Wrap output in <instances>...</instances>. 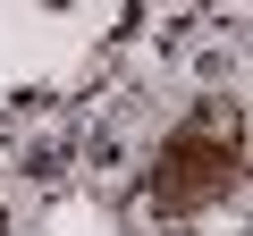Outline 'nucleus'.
Returning <instances> with one entry per match:
<instances>
[{"label": "nucleus", "mask_w": 253, "mask_h": 236, "mask_svg": "<svg viewBox=\"0 0 253 236\" xmlns=\"http://www.w3.org/2000/svg\"><path fill=\"white\" fill-rule=\"evenodd\" d=\"M236 177H245V118H236V101H211V110L186 118L177 144L161 152L152 211H211L219 194H236Z\"/></svg>", "instance_id": "nucleus-1"}]
</instances>
